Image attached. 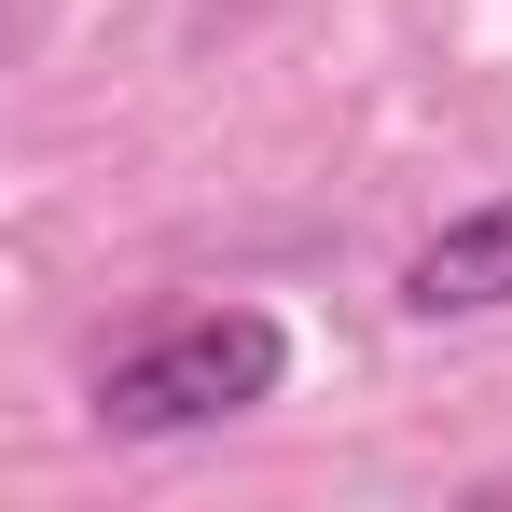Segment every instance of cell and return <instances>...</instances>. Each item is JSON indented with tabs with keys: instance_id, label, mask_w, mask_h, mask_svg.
Listing matches in <instances>:
<instances>
[{
	"instance_id": "obj_2",
	"label": "cell",
	"mask_w": 512,
	"mask_h": 512,
	"mask_svg": "<svg viewBox=\"0 0 512 512\" xmlns=\"http://www.w3.org/2000/svg\"><path fill=\"white\" fill-rule=\"evenodd\" d=\"M402 305H416V319H499L512 305V194L499 208H457V222L402 263Z\"/></svg>"
},
{
	"instance_id": "obj_1",
	"label": "cell",
	"mask_w": 512,
	"mask_h": 512,
	"mask_svg": "<svg viewBox=\"0 0 512 512\" xmlns=\"http://www.w3.org/2000/svg\"><path fill=\"white\" fill-rule=\"evenodd\" d=\"M277 374H291V333L263 305H194V319L139 333L97 374V429L180 443V429H222V416H250V402H277Z\"/></svg>"
}]
</instances>
